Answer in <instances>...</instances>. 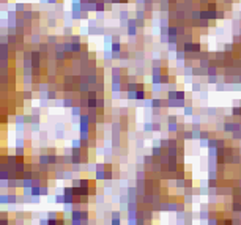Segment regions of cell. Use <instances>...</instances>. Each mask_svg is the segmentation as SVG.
<instances>
[{
    "label": "cell",
    "instance_id": "obj_5",
    "mask_svg": "<svg viewBox=\"0 0 241 225\" xmlns=\"http://www.w3.org/2000/svg\"><path fill=\"white\" fill-rule=\"evenodd\" d=\"M41 197H30V203H40Z\"/></svg>",
    "mask_w": 241,
    "mask_h": 225
},
{
    "label": "cell",
    "instance_id": "obj_2",
    "mask_svg": "<svg viewBox=\"0 0 241 225\" xmlns=\"http://www.w3.org/2000/svg\"><path fill=\"white\" fill-rule=\"evenodd\" d=\"M55 203L65 205V195H63V192H61V194H57V195H55Z\"/></svg>",
    "mask_w": 241,
    "mask_h": 225
},
{
    "label": "cell",
    "instance_id": "obj_3",
    "mask_svg": "<svg viewBox=\"0 0 241 225\" xmlns=\"http://www.w3.org/2000/svg\"><path fill=\"white\" fill-rule=\"evenodd\" d=\"M49 195V187L48 184H43L41 186V197H48Z\"/></svg>",
    "mask_w": 241,
    "mask_h": 225
},
{
    "label": "cell",
    "instance_id": "obj_6",
    "mask_svg": "<svg viewBox=\"0 0 241 225\" xmlns=\"http://www.w3.org/2000/svg\"><path fill=\"white\" fill-rule=\"evenodd\" d=\"M0 219H2V211H0Z\"/></svg>",
    "mask_w": 241,
    "mask_h": 225
},
{
    "label": "cell",
    "instance_id": "obj_1",
    "mask_svg": "<svg viewBox=\"0 0 241 225\" xmlns=\"http://www.w3.org/2000/svg\"><path fill=\"white\" fill-rule=\"evenodd\" d=\"M145 98H147L145 90H137L136 91V99H145Z\"/></svg>",
    "mask_w": 241,
    "mask_h": 225
},
{
    "label": "cell",
    "instance_id": "obj_4",
    "mask_svg": "<svg viewBox=\"0 0 241 225\" xmlns=\"http://www.w3.org/2000/svg\"><path fill=\"white\" fill-rule=\"evenodd\" d=\"M232 112H233V115H236V117H241V107H233Z\"/></svg>",
    "mask_w": 241,
    "mask_h": 225
}]
</instances>
